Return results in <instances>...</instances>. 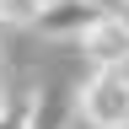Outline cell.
I'll list each match as a JSON object with an SVG mask.
<instances>
[{
  "mask_svg": "<svg viewBox=\"0 0 129 129\" xmlns=\"http://www.w3.org/2000/svg\"><path fill=\"white\" fill-rule=\"evenodd\" d=\"M124 129H129V124H124Z\"/></svg>",
  "mask_w": 129,
  "mask_h": 129,
  "instance_id": "6",
  "label": "cell"
},
{
  "mask_svg": "<svg viewBox=\"0 0 129 129\" xmlns=\"http://www.w3.org/2000/svg\"><path fill=\"white\" fill-rule=\"evenodd\" d=\"M97 6H102V11H124V0H97Z\"/></svg>",
  "mask_w": 129,
  "mask_h": 129,
  "instance_id": "5",
  "label": "cell"
},
{
  "mask_svg": "<svg viewBox=\"0 0 129 129\" xmlns=\"http://www.w3.org/2000/svg\"><path fill=\"white\" fill-rule=\"evenodd\" d=\"M48 6H54V0H0V22H11V27H32Z\"/></svg>",
  "mask_w": 129,
  "mask_h": 129,
  "instance_id": "4",
  "label": "cell"
},
{
  "mask_svg": "<svg viewBox=\"0 0 129 129\" xmlns=\"http://www.w3.org/2000/svg\"><path fill=\"white\" fill-rule=\"evenodd\" d=\"M81 54L91 59V70L97 64H129V22L118 11L97 16V22L81 32Z\"/></svg>",
  "mask_w": 129,
  "mask_h": 129,
  "instance_id": "2",
  "label": "cell"
},
{
  "mask_svg": "<svg viewBox=\"0 0 129 129\" xmlns=\"http://www.w3.org/2000/svg\"><path fill=\"white\" fill-rule=\"evenodd\" d=\"M81 113L91 129L129 124V64H97V75L81 86Z\"/></svg>",
  "mask_w": 129,
  "mask_h": 129,
  "instance_id": "1",
  "label": "cell"
},
{
  "mask_svg": "<svg viewBox=\"0 0 129 129\" xmlns=\"http://www.w3.org/2000/svg\"><path fill=\"white\" fill-rule=\"evenodd\" d=\"M97 16H108L97 0H54V6H48L32 27H38V32H48V38H81V32H86Z\"/></svg>",
  "mask_w": 129,
  "mask_h": 129,
  "instance_id": "3",
  "label": "cell"
}]
</instances>
